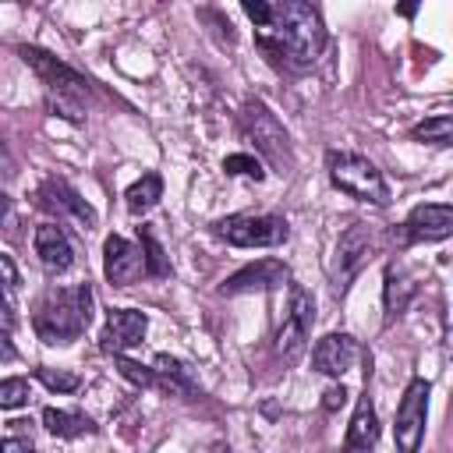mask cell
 Returning a JSON list of instances; mask_svg holds the SVG:
<instances>
[{
	"label": "cell",
	"instance_id": "6da1fadb",
	"mask_svg": "<svg viewBox=\"0 0 453 453\" xmlns=\"http://www.w3.org/2000/svg\"><path fill=\"white\" fill-rule=\"evenodd\" d=\"M244 14L255 21L258 46L283 67L304 71L315 64L326 42V28L315 7L283 0V4H265V0H244Z\"/></svg>",
	"mask_w": 453,
	"mask_h": 453
},
{
	"label": "cell",
	"instance_id": "7a4b0ae2",
	"mask_svg": "<svg viewBox=\"0 0 453 453\" xmlns=\"http://www.w3.org/2000/svg\"><path fill=\"white\" fill-rule=\"evenodd\" d=\"M92 322V287L78 283L67 290H50L35 308V333L42 343H71Z\"/></svg>",
	"mask_w": 453,
	"mask_h": 453
},
{
	"label": "cell",
	"instance_id": "3957f363",
	"mask_svg": "<svg viewBox=\"0 0 453 453\" xmlns=\"http://www.w3.org/2000/svg\"><path fill=\"white\" fill-rule=\"evenodd\" d=\"M18 53H21V60L42 78L46 96H50V110L60 113L64 120H74V124H78V120L85 117L88 81H85L74 67H67L60 57H53V53H46V50H39V46H18Z\"/></svg>",
	"mask_w": 453,
	"mask_h": 453
},
{
	"label": "cell",
	"instance_id": "277c9868",
	"mask_svg": "<svg viewBox=\"0 0 453 453\" xmlns=\"http://www.w3.org/2000/svg\"><path fill=\"white\" fill-rule=\"evenodd\" d=\"M326 170L333 188H340L343 195L357 198V202H372V205H386L389 202V188L379 173V166L361 156V152H326Z\"/></svg>",
	"mask_w": 453,
	"mask_h": 453
},
{
	"label": "cell",
	"instance_id": "5b68a950",
	"mask_svg": "<svg viewBox=\"0 0 453 453\" xmlns=\"http://www.w3.org/2000/svg\"><path fill=\"white\" fill-rule=\"evenodd\" d=\"M311 322H315V301H311V294L301 283H290L287 311H283V322L276 329V357L280 361L294 365L304 354L308 336H311Z\"/></svg>",
	"mask_w": 453,
	"mask_h": 453
},
{
	"label": "cell",
	"instance_id": "8992f818",
	"mask_svg": "<svg viewBox=\"0 0 453 453\" xmlns=\"http://www.w3.org/2000/svg\"><path fill=\"white\" fill-rule=\"evenodd\" d=\"M216 234L234 244V248H276L290 237V226L283 216H269V212H244V216H226L216 223Z\"/></svg>",
	"mask_w": 453,
	"mask_h": 453
},
{
	"label": "cell",
	"instance_id": "52a82bcc",
	"mask_svg": "<svg viewBox=\"0 0 453 453\" xmlns=\"http://www.w3.org/2000/svg\"><path fill=\"white\" fill-rule=\"evenodd\" d=\"M428 379H411V386L400 396L396 421H393V439L396 453H418L425 439V418H428Z\"/></svg>",
	"mask_w": 453,
	"mask_h": 453
},
{
	"label": "cell",
	"instance_id": "ba28073f",
	"mask_svg": "<svg viewBox=\"0 0 453 453\" xmlns=\"http://www.w3.org/2000/svg\"><path fill=\"white\" fill-rule=\"evenodd\" d=\"M241 120H244V134L255 142V149H258L276 170L290 166V142H287V131L280 127V120H276L258 99H248V103H244Z\"/></svg>",
	"mask_w": 453,
	"mask_h": 453
},
{
	"label": "cell",
	"instance_id": "9c48e42d",
	"mask_svg": "<svg viewBox=\"0 0 453 453\" xmlns=\"http://www.w3.org/2000/svg\"><path fill=\"white\" fill-rule=\"evenodd\" d=\"M453 234V205L446 202H425L407 212V219L393 230V241L400 248L421 244V241H446Z\"/></svg>",
	"mask_w": 453,
	"mask_h": 453
},
{
	"label": "cell",
	"instance_id": "30bf717a",
	"mask_svg": "<svg viewBox=\"0 0 453 453\" xmlns=\"http://www.w3.org/2000/svg\"><path fill=\"white\" fill-rule=\"evenodd\" d=\"M372 248H375V237H372V230L365 223H350L340 234L336 255H333V283H336V290H343L361 273V265L372 258Z\"/></svg>",
	"mask_w": 453,
	"mask_h": 453
},
{
	"label": "cell",
	"instance_id": "8fae6325",
	"mask_svg": "<svg viewBox=\"0 0 453 453\" xmlns=\"http://www.w3.org/2000/svg\"><path fill=\"white\" fill-rule=\"evenodd\" d=\"M39 205L57 212V219H74L81 230L96 226V209L64 180V177H46L39 188Z\"/></svg>",
	"mask_w": 453,
	"mask_h": 453
},
{
	"label": "cell",
	"instance_id": "7c38bea8",
	"mask_svg": "<svg viewBox=\"0 0 453 453\" xmlns=\"http://www.w3.org/2000/svg\"><path fill=\"white\" fill-rule=\"evenodd\" d=\"M103 273L113 287H131L134 280L145 276V255L138 244H131L127 237L110 234L103 244Z\"/></svg>",
	"mask_w": 453,
	"mask_h": 453
},
{
	"label": "cell",
	"instance_id": "4fadbf2b",
	"mask_svg": "<svg viewBox=\"0 0 453 453\" xmlns=\"http://www.w3.org/2000/svg\"><path fill=\"white\" fill-rule=\"evenodd\" d=\"M145 329H149L145 311H134V308H113V311L106 315L103 333H99V347H103L106 354H124V350H131V347L142 343Z\"/></svg>",
	"mask_w": 453,
	"mask_h": 453
},
{
	"label": "cell",
	"instance_id": "5bb4252c",
	"mask_svg": "<svg viewBox=\"0 0 453 453\" xmlns=\"http://www.w3.org/2000/svg\"><path fill=\"white\" fill-rule=\"evenodd\" d=\"M357 357H361V347H357V340H354L350 333H329V336H322V340L315 343V350H311V368H315L319 375L340 379L343 372L354 368Z\"/></svg>",
	"mask_w": 453,
	"mask_h": 453
},
{
	"label": "cell",
	"instance_id": "9a60e30c",
	"mask_svg": "<svg viewBox=\"0 0 453 453\" xmlns=\"http://www.w3.org/2000/svg\"><path fill=\"white\" fill-rule=\"evenodd\" d=\"M290 280V269L280 258H258L244 269H237L234 276L223 280V294H255V290H273L283 287Z\"/></svg>",
	"mask_w": 453,
	"mask_h": 453
},
{
	"label": "cell",
	"instance_id": "2e32d148",
	"mask_svg": "<svg viewBox=\"0 0 453 453\" xmlns=\"http://www.w3.org/2000/svg\"><path fill=\"white\" fill-rule=\"evenodd\" d=\"M32 244H35V255H39L46 273H67L74 265V248H71V237L64 234V226L39 223Z\"/></svg>",
	"mask_w": 453,
	"mask_h": 453
},
{
	"label": "cell",
	"instance_id": "e0dca14e",
	"mask_svg": "<svg viewBox=\"0 0 453 453\" xmlns=\"http://www.w3.org/2000/svg\"><path fill=\"white\" fill-rule=\"evenodd\" d=\"M379 442V418H375V407L368 396L357 400L354 414H350V425H347V439H343V449L340 453H372Z\"/></svg>",
	"mask_w": 453,
	"mask_h": 453
},
{
	"label": "cell",
	"instance_id": "ac0fdd59",
	"mask_svg": "<svg viewBox=\"0 0 453 453\" xmlns=\"http://www.w3.org/2000/svg\"><path fill=\"white\" fill-rule=\"evenodd\" d=\"M414 290H418V283L411 280V273H407L403 265L389 262V265H386V276H382V304H386V322L407 311V304H411Z\"/></svg>",
	"mask_w": 453,
	"mask_h": 453
},
{
	"label": "cell",
	"instance_id": "d6986e66",
	"mask_svg": "<svg viewBox=\"0 0 453 453\" xmlns=\"http://www.w3.org/2000/svg\"><path fill=\"white\" fill-rule=\"evenodd\" d=\"M42 425L50 435L57 439H78V435H96V421L81 411H64V407H46L42 411Z\"/></svg>",
	"mask_w": 453,
	"mask_h": 453
},
{
	"label": "cell",
	"instance_id": "ffe728a7",
	"mask_svg": "<svg viewBox=\"0 0 453 453\" xmlns=\"http://www.w3.org/2000/svg\"><path fill=\"white\" fill-rule=\"evenodd\" d=\"M159 198H163V180H159V173H142V177L124 191V205H127L131 216H145Z\"/></svg>",
	"mask_w": 453,
	"mask_h": 453
},
{
	"label": "cell",
	"instance_id": "44dd1931",
	"mask_svg": "<svg viewBox=\"0 0 453 453\" xmlns=\"http://www.w3.org/2000/svg\"><path fill=\"white\" fill-rule=\"evenodd\" d=\"M152 372L159 379V389H170V393H191L195 389L191 379H188V372H184V365L177 357H170V354H156Z\"/></svg>",
	"mask_w": 453,
	"mask_h": 453
},
{
	"label": "cell",
	"instance_id": "7402d4cb",
	"mask_svg": "<svg viewBox=\"0 0 453 453\" xmlns=\"http://www.w3.org/2000/svg\"><path fill=\"white\" fill-rule=\"evenodd\" d=\"M411 138H418V142H428V145H439V149H446V145H453V120H449L446 113H435V117L421 120V124L411 131Z\"/></svg>",
	"mask_w": 453,
	"mask_h": 453
},
{
	"label": "cell",
	"instance_id": "603a6c76",
	"mask_svg": "<svg viewBox=\"0 0 453 453\" xmlns=\"http://www.w3.org/2000/svg\"><path fill=\"white\" fill-rule=\"evenodd\" d=\"M35 379H39L46 389H53V393H74V389L81 386V375L64 372V368H35Z\"/></svg>",
	"mask_w": 453,
	"mask_h": 453
},
{
	"label": "cell",
	"instance_id": "cb8c5ba5",
	"mask_svg": "<svg viewBox=\"0 0 453 453\" xmlns=\"http://www.w3.org/2000/svg\"><path fill=\"white\" fill-rule=\"evenodd\" d=\"M142 255H145V273L149 276H166L170 273V265L163 258V248H159L152 230H142Z\"/></svg>",
	"mask_w": 453,
	"mask_h": 453
},
{
	"label": "cell",
	"instance_id": "d4e9b609",
	"mask_svg": "<svg viewBox=\"0 0 453 453\" xmlns=\"http://www.w3.org/2000/svg\"><path fill=\"white\" fill-rule=\"evenodd\" d=\"M28 403V379H0V411H14Z\"/></svg>",
	"mask_w": 453,
	"mask_h": 453
},
{
	"label": "cell",
	"instance_id": "484cf974",
	"mask_svg": "<svg viewBox=\"0 0 453 453\" xmlns=\"http://www.w3.org/2000/svg\"><path fill=\"white\" fill-rule=\"evenodd\" d=\"M223 170H226L230 177H255V180L265 177L262 163H258L255 156H248V152H234V156H226V159H223Z\"/></svg>",
	"mask_w": 453,
	"mask_h": 453
},
{
	"label": "cell",
	"instance_id": "4316f807",
	"mask_svg": "<svg viewBox=\"0 0 453 453\" xmlns=\"http://www.w3.org/2000/svg\"><path fill=\"white\" fill-rule=\"evenodd\" d=\"M117 368H120V375L131 379L134 386H149V389L156 386V389H159V379H156L152 368H145V365H138V361H127L124 354H117Z\"/></svg>",
	"mask_w": 453,
	"mask_h": 453
},
{
	"label": "cell",
	"instance_id": "83f0119b",
	"mask_svg": "<svg viewBox=\"0 0 453 453\" xmlns=\"http://www.w3.org/2000/svg\"><path fill=\"white\" fill-rule=\"evenodd\" d=\"M14 287H18V265L7 255H0V290H14Z\"/></svg>",
	"mask_w": 453,
	"mask_h": 453
},
{
	"label": "cell",
	"instance_id": "f1b7e54d",
	"mask_svg": "<svg viewBox=\"0 0 453 453\" xmlns=\"http://www.w3.org/2000/svg\"><path fill=\"white\" fill-rule=\"evenodd\" d=\"M0 453H35L28 439L21 435H11V439H0Z\"/></svg>",
	"mask_w": 453,
	"mask_h": 453
},
{
	"label": "cell",
	"instance_id": "f546056e",
	"mask_svg": "<svg viewBox=\"0 0 453 453\" xmlns=\"http://www.w3.org/2000/svg\"><path fill=\"white\" fill-rule=\"evenodd\" d=\"M343 403H347V389H343V386L326 389V400H322V407H326V411H336V407H343Z\"/></svg>",
	"mask_w": 453,
	"mask_h": 453
},
{
	"label": "cell",
	"instance_id": "4dcf8cb0",
	"mask_svg": "<svg viewBox=\"0 0 453 453\" xmlns=\"http://www.w3.org/2000/svg\"><path fill=\"white\" fill-rule=\"evenodd\" d=\"M14 326V308H11V301H7V290H0V329L7 333Z\"/></svg>",
	"mask_w": 453,
	"mask_h": 453
},
{
	"label": "cell",
	"instance_id": "1f68e13d",
	"mask_svg": "<svg viewBox=\"0 0 453 453\" xmlns=\"http://www.w3.org/2000/svg\"><path fill=\"white\" fill-rule=\"evenodd\" d=\"M0 357H4V361H14V357H18V350L11 347V340H7L4 329H0Z\"/></svg>",
	"mask_w": 453,
	"mask_h": 453
},
{
	"label": "cell",
	"instance_id": "d6a6232c",
	"mask_svg": "<svg viewBox=\"0 0 453 453\" xmlns=\"http://www.w3.org/2000/svg\"><path fill=\"white\" fill-rule=\"evenodd\" d=\"M7 216H11V198H7L4 191H0V226L7 223Z\"/></svg>",
	"mask_w": 453,
	"mask_h": 453
},
{
	"label": "cell",
	"instance_id": "836d02e7",
	"mask_svg": "<svg viewBox=\"0 0 453 453\" xmlns=\"http://www.w3.org/2000/svg\"><path fill=\"white\" fill-rule=\"evenodd\" d=\"M209 453H230V446H226V442H216V446H212Z\"/></svg>",
	"mask_w": 453,
	"mask_h": 453
}]
</instances>
